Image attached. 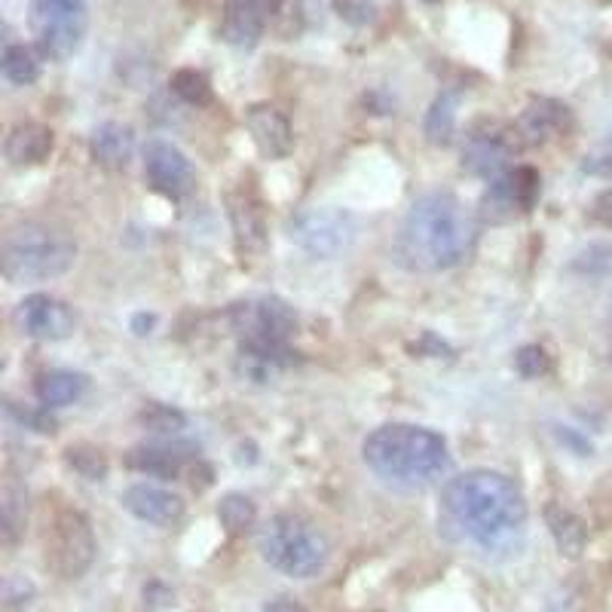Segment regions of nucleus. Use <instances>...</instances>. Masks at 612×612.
Listing matches in <instances>:
<instances>
[{
    "instance_id": "obj_1",
    "label": "nucleus",
    "mask_w": 612,
    "mask_h": 612,
    "mask_svg": "<svg viewBox=\"0 0 612 612\" xmlns=\"http://www.w3.org/2000/svg\"><path fill=\"white\" fill-rule=\"evenodd\" d=\"M442 509L456 536L487 555L512 552L524 539L527 502L512 478L499 471L475 469L450 478L442 493Z\"/></svg>"
},
{
    "instance_id": "obj_2",
    "label": "nucleus",
    "mask_w": 612,
    "mask_h": 612,
    "mask_svg": "<svg viewBox=\"0 0 612 612\" xmlns=\"http://www.w3.org/2000/svg\"><path fill=\"white\" fill-rule=\"evenodd\" d=\"M478 245V221L454 193H426L413 202L399 236L396 255L416 272H442L466 264Z\"/></svg>"
},
{
    "instance_id": "obj_3",
    "label": "nucleus",
    "mask_w": 612,
    "mask_h": 612,
    "mask_svg": "<svg viewBox=\"0 0 612 612\" xmlns=\"http://www.w3.org/2000/svg\"><path fill=\"white\" fill-rule=\"evenodd\" d=\"M361 456L374 475L408 490L435 485L450 463L444 435L413 423L374 429L361 444Z\"/></svg>"
},
{
    "instance_id": "obj_4",
    "label": "nucleus",
    "mask_w": 612,
    "mask_h": 612,
    "mask_svg": "<svg viewBox=\"0 0 612 612\" xmlns=\"http://www.w3.org/2000/svg\"><path fill=\"white\" fill-rule=\"evenodd\" d=\"M77 260V243L65 230L41 221H25L7 230L0 245V267L7 282H49L71 270Z\"/></svg>"
},
{
    "instance_id": "obj_5",
    "label": "nucleus",
    "mask_w": 612,
    "mask_h": 612,
    "mask_svg": "<svg viewBox=\"0 0 612 612\" xmlns=\"http://www.w3.org/2000/svg\"><path fill=\"white\" fill-rule=\"evenodd\" d=\"M257 552L270 564L272 570L291 579H313L325 570L327 548L325 533L303 521L298 514H276L270 518L260 536H257Z\"/></svg>"
},
{
    "instance_id": "obj_6",
    "label": "nucleus",
    "mask_w": 612,
    "mask_h": 612,
    "mask_svg": "<svg viewBox=\"0 0 612 612\" xmlns=\"http://www.w3.org/2000/svg\"><path fill=\"white\" fill-rule=\"evenodd\" d=\"M29 29L43 58L65 62L86 41L89 0H31Z\"/></svg>"
},
{
    "instance_id": "obj_7",
    "label": "nucleus",
    "mask_w": 612,
    "mask_h": 612,
    "mask_svg": "<svg viewBox=\"0 0 612 612\" xmlns=\"http://www.w3.org/2000/svg\"><path fill=\"white\" fill-rule=\"evenodd\" d=\"M96 560V533L84 512L62 509L46 530V567L62 579H80Z\"/></svg>"
},
{
    "instance_id": "obj_8",
    "label": "nucleus",
    "mask_w": 612,
    "mask_h": 612,
    "mask_svg": "<svg viewBox=\"0 0 612 612\" xmlns=\"http://www.w3.org/2000/svg\"><path fill=\"white\" fill-rule=\"evenodd\" d=\"M230 325L243 346H288L298 331V315L279 298H257L230 310Z\"/></svg>"
},
{
    "instance_id": "obj_9",
    "label": "nucleus",
    "mask_w": 612,
    "mask_h": 612,
    "mask_svg": "<svg viewBox=\"0 0 612 612\" xmlns=\"http://www.w3.org/2000/svg\"><path fill=\"white\" fill-rule=\"evenodd\" d=\"M291 240L313 257H337L356 243V218L343 209H307L288 224Z\"/></svg>"
},
{
    "instance_id": "obj_10",
    "label": "nucleus",
    "mask_w": 612,
    "mask_h": 612,
    "mask_svg": "<svg viewBox=\"0 0 612 612\" xmlns=\"http://www.w3.org/2000/svg\"><path fill=\"white\" fill-rule=\"evenodd\" d=\"M542 178L539 171L530 166H518V169L502 171L499 178L490 181L485 193V214L490 221H514L521 214H527L536 200H539Z\"/></svg>"
},
{
    "instance_id": "obj_11",
    "label": "nucleus",
    "mask_w": 612,
    "mask_h": 612,
    "mask_svg": "<svg viewBox=\"0 0 612 612\" xmlns=\"http://www.w3.org/2000/svg\"><path fill=\"white\" fill-rule=\"evenodd\" d=\"M144 175L151 187L169 197V200H181L193 190V181H197V171L190 166V159L185 157L181 147H175L166 138H154L144 147Z\"/></svg>"
},
{
    "instance_id": "obj_12",
    "label": "nucleus",
    "mask_w": 612,
    "mask_h": 612,
    "mask_svg": "<svg viewBox=\"0 0 612 612\" xmlns=\"http://www.w3.org/2000/svg\"><path fill=\"white\" fill-rule=\"evenodd\" d=\"M15 325L25 337L56 343L71 337L77 315L65 300L53 298V294H29L15 307Z\"/></svg>"
},
{
    "instance_id": "obj_13",
    "label": "nucleus",
    "mask_w": 612,
    "mask_h": 612,
    "mask_svg": "<svg viewBox=\"0 0 612 612\" xmlns=\"http://www.w3.org/2000/svg\"><path fill=\"white\" fill-rule=\"evenodd\" d=\"M518 144H521V138H518L514 129H475L466 147H463V166L471 175L493 181L502 171H509L505 166H509V159L518 151Z\"/></svg>"
},
{
    "instance_id": "obj_14",
    "label": "nucleus",
    "mask_w": 612,
    "mask_h": 612,
    "mask_svg": "<svg viewBox=\"0 0 612 612\" xmlns=\"http://www.w3.org/2000/svg\"><path fill=\"white\" fill-rule=\"evenodd\" d=\"M279 0H227L221 13V41L233 49H255Z\"/></svg>"
},
{
    "instance_id": "obj_15",
    "label": "nucleus",
    "mask_w": 612,
    "mask_h": 612,
    "mask_svg": "<svg viewBox=\"0 0 612 612\" xmlns=\"http://www.w3.org/2000/svg\"><path fill=\"white\" fill-rule=\"evenodd\" d=\"M123 509L151 527H175L185 518V499L159 485H132L123 493Z\"/></svg>"
},
{
    "instance_id": "obj_16",
    "label": "nucleus",
    "mask_w": 612,
    "mask_h": 612,
    "mask_svg": "<svg viewBox=\"0 0 612 612\" xmlns=\"http://www.w3.org/2000/svg\"><path fill=\"white\" fill-rule=\"evenodd\" d=\"M245 126L252 132V142L260 151V157L267 159H282L291 154L294 147V132L288 116L272 108V104H252L245 114Z\"/></svg>"
},
{
    "instance_id": "obj_17",
    "label": "nucleus",
    "mask_w": 612,
    "mask_h": 612,
    "mask_svg": "<svg viewBox=\"0 0 612 612\" xmlns=\"http://www.w3.org/2000/svg\"><path fill=\"white\" fill-rule=\"evenodd\" d=\"M570 123L572 114L567 104H560L555 99H533L527 104V111L518 120L514 132H518L521 144L533 147V144H545L557 138V135H564L570 129Z\"/></svg>"
},
{
    "instance_id": "obj_18",
    "label": "nucleus",
    "mask_w": 612,
    "mask_h": 612,
    "mask_svg": "<svg viewBox=\"0 0 612 612\" xmlns=\"http://www.w3.org/2000/svg\"><path fill=\"white\" fill-rule=\"evenodd\" d=\"M3 154L13 166H37L53 154V129L41 126V123H19L10 129L3 142Z\"/></svg>"
},
{
    "instance_id": "obj_19",
    "label": "nucleus",
    "mask_w": 612,
    "mask_h": 612,
    "mask_svg": "<svg viewBox=\"0 0 612 612\" xmlns=\"http://www.w3.org/2000/svg\"><path fill=\"white\" fill-rule=\"evenodd\" d=\"M132 154H135V135L123 123H101L92 132V157L99 159V166L104 169H126Z\"/></svg>"
},
{
    "instance_id": "obj_20",
    "label": "nucleus",
    "mask_w": 612,
    "mask_h": 612,
    "mask_svg": "<svg viewBox=\"0 0 612 612\" xmlns=\"http://www.w3.org/2000/svg\"><path fill=\"white\" fill-rule=\"evenodd\" d=\"M132 469L157 475V478H178L185 469L187 454L185 447H169V444H142L135 447L126 459Z\"/></svg>"
},
{
    "instance_id": "obj_21",
    "label": "nucleus",
    "mask_w": 612,
    "mask_h": 612,
    "mask_svg": "<svg viewBox=\"0 0 612 612\" xmlns=\"http://www.w3.org/2000/svg\"><path fill=\"white\" fill-rule=\"evenodd\" d=\"M25 521H29V493L15 478H7L0 487V536L7 548L19 542Z\"/></svg>"
},
{
    "instance_id": "obj_22",
    "label": "nucleus",
    "mask_w": 612,
    "mask_h": 612,
    "mask_svg": "<svg viewBox=\"0 0 612 612\" xmlns=\"http://www.w3.org/2000/svg\"><path fill=\"white\" fill-rule=\"evenodd\" d=\"M37 401L43 408H65L74 404L86 392V377L84 374H74V370H46L37 377Z\"/></svg>"
},
{
    "instance_id": "obj_23",
    "label": "nucleus",
    "mask_w": 612,
    "mask_h": 612,
    "mask_svg": "<svg viewBox=\"0 0 612 612\" xmlns=\"http://www.w3.org/2000/svg\"><path fill=\"white\" fill-rule=\"evenodd\" d=\"M545 524L552 530V536H555V545L560 548V555L567 557H579L585 552V542H588V530L585 524L570 512V509H564V505H557V502H548L545 505Z\"/></svg>"
},
{
    "instance_id": "obj_24",
    "label": "nucleus",
    "mask_w": 612,
    "mask_h": 612,
    "mask_svg": "<svg viewBox=\"0 0 612 612\" xmlns=\"http://www.w3.org/2000/svg\"><path fill=\"white\" fill-rule=\"evenodd\" d=\"M230 221L236 227V240L245 252H260L267 243V227H264V214L257 209L255 200L248 197H230Z\"/></svg>"
},
{
    "instance_id": "obj_25",
    "label": "nucleus",
    "mask_w": 612,
    "mask_h": 612,
    "mask_svg": "<svg viewBox=\"0 0 612 612\" xmlns=\"http://www.w3.org/2000/svg\"><path fill=\"white\" fill-rule=\"evenodd\" d=\"M41 53L25 43H7L3 58H0V71L7 77V84L31 86L41 77Z\"/></svg>"
},
{
    "instance_id": "obj_26",
    "label": "nucleus",
    "mask_w": 612,
    "mask_h": 612,
    "mask_svg": "<svg viewBox=\"0 0 612 612\" xmlns=\"http://www.w3.org/2000/svg\"><path fill=\"white\" fill-rule=\"evenodd\" d=\"M456 104H459V92L447 89L438 99L432 101L426 114V135L432 144H447L456 132Z\"/></svg>"
},
{
    "instance_id": "obj_27",
    "label": "nucleus",
    "mask_w": 612,
    "mask_h": 612,
    "mask_svg": "<svg viewBox=\"0 0 612 612\" xmlns=\"http://www.w3.org/2000/svg\"><path fill=\"white\" fill-rule=\"evenodd\" d=\"M218 518H221V524L227 527V533L233 536H243L248 530L255 527V518H257V509L255 502L243 493H227V497L221 499V505H218Z\"/></svg>"
},
{
    "instance_id": "obj_28",
    "label": "nucleus",
    "mask_w": 612,
    "mask_h": 612,
    "mask_svg": "<svg viewBox=\"0 0 612 612\" xmlns=\"http://www.w3.org/2000/svg\"><path fill=\"white\" fill-rule=\"evenodd\" d=\"M171 92L178 96L181 101L187 104H209L212 101V84H209V77L197 68H181V71H175L171 77Z\"/></svg>"
},
{
    "instance_id": "obj_29",
    "label": "nucleus",
    "mask_w": 612,
    "mask_h": 612,
    "mask_svg": "<svg viewBox=\"0 0 612 612\" xmlns=\"http://www.w3.org/2000/svg\"><path fill=\"white\" fill-rule=\"evenodd\" d=\"M68 466L80 478H86V481H101L108 475V459H104V454L96 450V447H89V444L68 447Z\"/></svg>"
},
{
    "instance_id": "obj_30",
    "label": "nucleus",
    "mask_w": 612,
    "mask_h": 612,
    "mask_svg": "<svg viewBox=\"0 0 612 612\" xmlns=\"http://www.w3.org/2000/svg\"><path fill=\"white\" fill-rule=\"evenodd\" d=\"M138 420H142L144 429H151V432H157V435H175V432H181L187 426L185 413L175 411L169 404H147L142 413H138Z\"/></svg>"
},
{
    "instance_id": "obj_31",
    "label": "nucleus",
    "mask_w": 612,
    "mask_h": 612,
    "mask_svg": "<svg viewBox=\"0 0 612 612\" xmlns=\"http://www.w3.org/2000/svg\"><path fill=\"white\" fill-rule=\"evenodd\" d=\"M514 368H518L521 377H527V380H539V377H545V374L552 370V358H548V353H545L542 346L530 343V346H521V349H518Z\"/></svg>"
},
{
    "instance_id": "obj_32",
    "label": "nucleus",
    "mask_w": 612,
    "mask_h": 612,
    "mask_svg": "<svg viewBox=\"0 0 612 612\" xmlns=\"http://www.w3.org/2000/svg\"><path fill=\"white\" fill-rule=\"evenodd\" d=\"M334 10L343 22H349L353 29H365L377 19V7L374 0H334Z\"/></svg>"
},
{
    "instance_id": "obj_33",
    "label": "nucleus",
    "mask_w": 612,
    "mask_h": 612,
    "mask_svg": "<svg viewBox=\"0 0 612 612\" xmlns=\"http://www.w3.org/2000/svg\"><path fill=\"white\" fill-rule=\"evenodd\" d=\"M31 598H34V585L22 576H13L7 579V588H3V600H7V610H22L29 607Z\"/></svg>"
},
{
    "instance_id": "obj_34",
    "label": "nucleus",
    "mask_w": 612,
    "mask_h": 612,
    "mask_svg": "<svg viewBox=\"0 0 612 612\" xmlns=\"http://www.w3.org/2000/svg\"><path fill=\"white\" fill-rule=\"evenodd\" d=\"M10 413H15L22 423L34 426V432H56V423H53V416H46V411H19L15 404H10Z\"/></svg>"
},
{
    "instance_id": "obj_35",
    "label": "nucleus",
    "mask_w": 612,
    "mask_h": 612,
    "mask_svg": "<svg viewBox=\"0 0 612 612\" xmlns=\"http://www.w3.org/2000/svg\"><path fill=\"white\" fill-rule=\"evenodd\" d=\"M264 612H307V610L300 607L298 600H291V598H276V600H270L267 607H264Z\"/></svg>"
},
{
    "instance_id": "obj_36",
    "label": "nucleus",
    "mask_w": 612,
    "mask_h": 612,
    "mask_svg": "<svg viewBox=\"0 0 612 612\" xmlns=\"http://www.w3.org/2000/svg\"><path fill=\"white\" fill-rule=\"evenodd\" d=\"M426 3H438V0H426Z\"/></svg>"
}]
</instances>
